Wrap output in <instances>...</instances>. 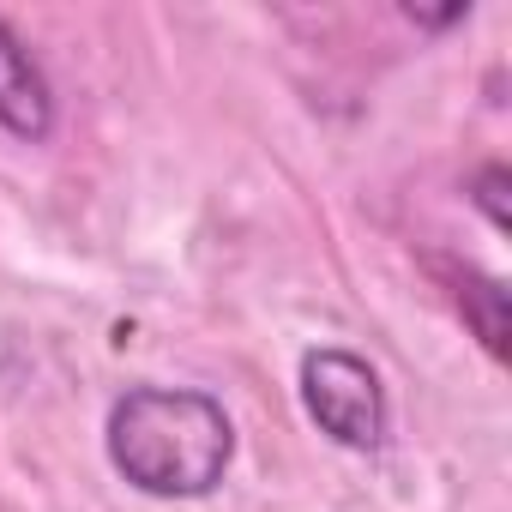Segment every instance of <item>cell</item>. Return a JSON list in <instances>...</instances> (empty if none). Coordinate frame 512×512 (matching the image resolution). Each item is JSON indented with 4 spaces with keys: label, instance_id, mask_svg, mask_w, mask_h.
I'll list each match as a JSON object with an SVG mask.
<instances>
[{
    "label": "cell",
    "instance_id": "3",
    "mask_svg": "<svg viewBox=\"0 0 512 512\" xmlns=\"http://www.w3.org/2000/svg\"><path fill=\"white\" fill-rule=\"evenodd\" d=\"M0 127L25 145H43L55 133V91L7 19H0Z\"/></svg>",
    "mask_w": 512,
    "mask_h": 512
},
{
    "label": "cell",
    "instance_id": "4",
    "mask_svg": "<svg viewBox=\"0 0 512 512\" xmlns=\"http://www.w3.org/2000/svg\"><path fill=\"white\" fill-rule=\"evenodd\" d=\"M452 302H458V314L476 326V338H482V350L494 356V362H506V284L500 278H482V272H452Z\"/></svg>",
    "mask_w": 512,
    "mask_h": 512
},
{
    "label": "cell",
    "instance_id": "2",
    "mask_svg": "<svg viewBox=\"0 0 512 512\" xmlns=\"http://www.w3.org/2000/svg\"><path fill=\"white\" fill-rule=\"evenodd\" d=\"M302 404L314 428L350 452L386 446V386L356 350H308L302 356Z\"/></svg>",
    "mask_w": 512,
    "mask_h": 512
},
{
    "label": "cell",
    "instance_id": "5",
    "mask_svg": "<svg viewBox=\"0 0 512 512\" xmlns=\"http://www.w3.org/2000/svg\"><path fill=\"white\" fill-rule=\"evenodd\" d=\"M506 181H512V175H506V163H482V169H476V181H470V199L482 205V217H488L494 229H506V223H512V211H506Z\"/></svg>",
    "mask_w": 512,
    "mask_h": 512
},
{
    "label": "cell",
    "instance_id": "1",
    "mask_svg": "<svg viewBox=\"0 0 512 512\" xmlns=\"http://www.w3.org/2000/svg\"><path fill=\"white\" fill-rule=\"evenodd\" d=\"M235 458V422L211 392L133 386L109 410V464L157 500H199Z\"/></svg>",
    "mask_w": 512,
    "mask_h": 512
},
{
    "label": "cell",
    "instance_id": "6",
    "mask_svg": "<svg viewBox=\"0 0 512 512\" xmlns=\"http://www.w3.org/2000/svg\"><path fill=\"white\" fill-rule=\"evenodd\" d=\"M410 13V7H404ZM458 19H470V7H452V13H410V25H428V31H446V25H458Z\"/></svg>",
    "mask_w": 512,
    "mask_h": 512
}]
</instances>
